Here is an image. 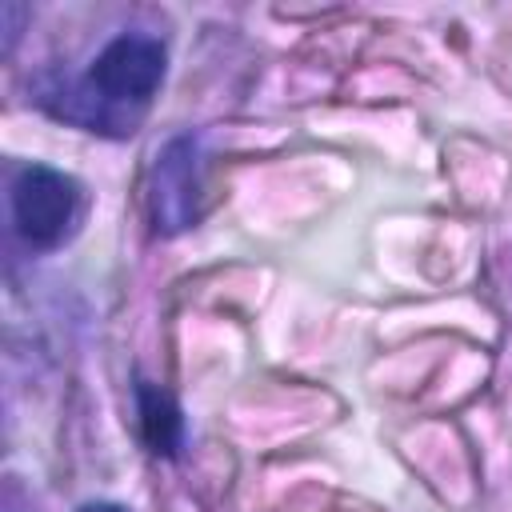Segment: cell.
Segmentation results:
<instances>
[{
	"mask_svg": "<svg viewBox=\"0 0 512 512\" xmlns=\"http://www.w3.org/2000/svg\"><path fill=\"white\" fill-rule=\"evenodd\" d=\"M200 148L192 136H172L148 176V216L160 236H176L200 216Z\"/></svg>",
	"mask_w": 512,
	"mask_h": 512,
	"instance_id": "cell-1",
	"label": "cell"
},
{
	"mask_svg": "<svg viewBox=\"0 0 512 512\" xmlns=\"http://www.w3.org/2000/svg\"><path fill=\"white\" fill-rule=\"evenodd\" d=\"M76 196L80 192H76L72 176L56 172V168H44V164L24 168L12 184L16 232L36 248H52L76 216Z\"/></svg>",
	"mask_w": 512,
	"mask_h": 512,
	"instance_id": "cell-2",
	"label": "cell"
},
{
	"mask_svg": "<svg viewBox=\"0 0 512 512\" xmlns=\"http://www.w3.org/2000/svg\"><path fill=\"white\" fill-rule=\"evenodd\" d=\"M88 80L104 100H148L164 80V48L152 36H116L92 60Z\"/></svg>",
	"mask_w": 512,
	"mask_h": 512,
	"instance_id": "cell-3",
	"label": "cell"
},
{
	"mask_svg": "<svg viewBox=\"0 0 512 512\" xmlns=\"http://www.w3.org/2000/svg\"><path fill=\"white\" fill-rule=\"evenodd\" d=\"M136 404H140V432H144V444H148L156 456H176L180 432H184V420H180L176 400H172L164 388L140 380V384H136Z\"/></svg>",
	"mask_w": 512,
	"mask_h": 512,
	"instance_id": "cell-4",
	"label": "cell"
},
{
	"mask_svg": "<svg viewBox=\"0 0 512 512\" xmlns=\"http://www.w3.org/2000/svg\"><path fill=\"white\" fill-rule=\"evenodd\" d=\"M80 512H128V508H120V504H108V500H96V504H84Z\"/></svg>",
	"mask_w": 512,
	"mask_h": 512,
	"instance_id": "cell-5",
	"label": "cell"
}]
</instances>
